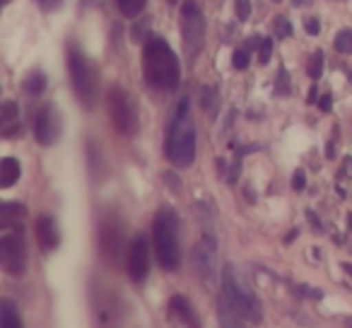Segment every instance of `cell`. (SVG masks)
I'll use <instances>...</instances> for the list:
<instances>
[{"label":"cell","mask_w":352,"mask_h":328,"mask_svg":"<svg viewBox=\"0 0 352 328\" xmlns=\"http://www.w3.org/2000/svg\"><path fill=\"white\" fill-rule=\"evenodd\" d=\"M142 78L157 92H174L182 80V63L162 36L150 34L142 49Z\"/></svg>","instance_id":"6da1fadb"},{"label":"cell","mask_w":352,"mask_h":328,"mask_svg":"<svg viewBox=\"0 0 352 328\" xmlns=\"http://www.w3.org/2000/svg\"><path fill=\"white\" fill-rule=\"evenodd\" d=\"M164 155L176 169H186L196 162V126L191 116V102L179 99L166 126Z\"/></svg>","instance_id":"7a4b0ae2"},{"label":"cell","mask_w":352,"mask_h":328,"mask_svg":"<svg viewBox=\"0 0 352 328\" xmlns=\"http://www.w3.org/2000/svg\"><path fill=\"white\" fill-rule=\"evenodd\" d=\"M157 261L164 270H179L182 265V241H179V215L174 208L164 206L157 210L152 222Z\"/></svg>","instance_id":"3957f363"},{"label":"cell","mask_w":352,"mask_h":328,"mask_svg":"<svg viewBox=\"0 0 352 328\" xmlns=\"http://www.w3.org/2000/svg\"><path fill=\"white\" fill-rule=\"evenodd\" d=\"M222 299L234 309V314L241 321H249V323L263 321L261 299L246 285V280L241 278V273L234 265H225V270H222Z\"/></svg>","instance_id":"277c9868"},{"label":"cell","mask_w":352,"mask_h":328,"mask_svg":"<svg viewBox=\"0 0 352 328\" xmlns=\"http://www.w3.org/2000/svg\"><path fill=\"white\" fill-rule=\"evenodd\" d=\"M68 75H70V87L82 109H92L97 102L99 92V75L97 65L78 49V46H68Z\"/></svg>","instance_id":"5b68a950"},{"label":"cell","mask_w":352,"mask_h":328,"mask_svg":"<svg viewBox=\"0 0 352 328\" xmlns=\"http://www.w3.org/2000/svg\"><path fill=\"white\" fill-rule=\"evenodd\" d=\"M182 44H184V54H186L188 63H196L198 54L203 51L206 44V20H203V12L198 8V3L186 0L182 6Z\"/></svg>","instance_id":"8992f818"},{"label":"cell","mask_w":352,"mask_h":328,"mask_svg":"<svg viewBox=\"0 0 352 328\" xmlns=\"http://www.w3.org/2000/svg\"><path fill=\"white\" fill-rule=\"evenodd\" d=\"M107 111L111 118L113 128L121 135H135L138 131V109L131 94L123 87H111L107 94Z\"/></svg>","instance_id":"52a82bcc"},{"label":"cell","mask_w":352,"mask_h":328,"mask_svg":"<svg viewBox=\"0 0 352 328\" xmlns=\"http://www.w3.org/2000/svg\"><path fill=\"white\" fill-rule=\"evenodd\" d=\"M123 299L113 289L97 285L92 287V318L97 328H118L123 321Z\"/></svg>","instance_id":"ba28073f"},{"label":"cell","mask_w":352,"mask_h":328,"mask_svg":"<svg viewBox=\"0 0 352 328\" xmlns=\"http://www.w3.org/2000/svg\"><path fill=\"white\" fill-rule=\"evenodd\" d=\"M27 268V244L22 227L0 232V270L8 275H22Z\"/></svg>","instance_id":"9c48e42d"},{"label":"cell","mask_w":352,"mask_h":328,"mask_svg":"<svg viewBox=\"0 0 352 328\" xmlns=\"http://www.w3.org/2000/svg\"><path fill=\"white\" fill-rule=\"evenodd\" d=\"M126 270H128V278L138 285L145 283L147 275H150V241H147L145 234L133 237V241L128 244Z\"/></svg>","instance_id":"30bf717a"},{"label":"cell","mask_w":352,"mask_h":328,"mask_svg":"<svg viewBox=\"0 0 352 328\" xmlns=\"http://www.w3.org/2000/svg\"><path fill=\"white\" fill-rule=\"evenodd\" d=\"M99 251L109 263L116 265L123 256V227L116 217H104L99 222Z\"/></svg>","instance_id":"8fae6325"},{"label":"cell","mask_w":352,"mask_h":328,"mask_svg":"<svg viewBox=\"0 0 352 328\" xmlns=\"http://www.w3.org/2000/svg\"><path fill=\"white\" fill-rule=\"evenodd\" d=\"M193 259V268H196L198 278L203 280L206 285L217 283V244L215 239H203L196 244L191 254Z\"/></svg>","instance_id":"7c38bea8"},{"label":"cell","mask_w":352,"mask_h":328,"mask_svg":"<svg viewBox=\"0 0 352 328\" xmlns=\"http://www.w3.org/2000/svg\"><path fill=\"white\" fill-rule=\"evenodd\" d=\"M34 138L39 145L51 147L60 138V116L54 104H44L34 116Z\"/></svg>","instance_id":"4fadbf2b"},{"label":"cell","mask_w":352,"mask_h":328,"mask_svg":"<svg viewBox=\"0 0 352 328\" xmlns=\"http://www.w3.org/2000/svg\"><path fill=\"white\" fill-rule=\"evenodd\" d=\"M166 311H169L171 321L179 323L182 328H203L196 309L191 307V302H188L184 294H174V297L169 299V307H166Z\"/></svg>","instance_id":"5bb4252c"},{"label":"cell","mask_w":352,"mask_h":328,"mask_svg":"<svg viewBox=\"0 0 352 328\" xmlns=\"http://www.w3.org/2000/svg\"><path fill=\"white\" fill-rule=\"evenodd\" d=\"M22 131L20 107L15 102H6L0 107V138H15Z\"/></svg>","instance_id":"9a60e30c"},{"label":"cell","mask_w":352,"mask_h":328,"mask_svg":"<svg viewBox=\"0 0 352 328\" xmlns=\"http://www.w3.org/2000/svg\"><path fill=\"white\" fill-rule=\"evenodd\" d=\"M36 241L44 251H54L60 244V234H58V225H56L54 217L41 215L36 220Z\"/></svg>","instance_id":"2e32d148"},{"label":"cell","mask_w":352,"mask_h":328,"mask_svg":"<svg viewBox=\"0 0 352 328\" xmlns=\"http://www.w3.org/2000/svg\"><path fill=\"white\" fill-rule=\"evenodd\" d=\"M27 210L22 203L15 201H0V232L15 230V227H22V220H25Z\"/></svg>","instance_id":"e0dca14e"},{"label":"cell","mask_w":352,"mask_h":328,"mask_svg":"<svg viewBox=\"0 0 352 328\" xmlns=\"http://www.w3.org/2000/svg\"><path fill=\"white\" fill-rule=\"evenodd\" d=\"M0 328H25L17 304L6 297L0 299Z\"/></svg>","instance_id":"ac0fdd59"},{"label":"cell","mask_w":352,"mask_h":328,"mask_svg":"<svg viewBox=\"0 0 352 328\" xmlns=\"http://www.w3.org/2000/svg\"><path fill=\"white\" fill-rule=\"evenodd\" d=\"M22 174L20 162L15 157H6V160H0V188H10L17 184Z\"/></svg>","instance_id":"d6986e66"},{"label":"cell","mask_w":352,"mask_h":328,"mask_svg":"<svg viewBox=\"0 0 352 328\" xmlns=\"http://www.w3.org/2000/svg\"><path fill=\"white\" fill-rule=\"evenodd\" d=\"M217 316H220V326L222 328H244L241 318L236 316L234 309H232L222 297H220V302H217Z\"/></svg>","instance_id":"ffe728a7"},{"label":"cell","mask_w":352,"mask_h":328,"mask_svg":"<svg viewBox=\"0 0 352 328\" xmlns=\"http://www.w3.org/2000/svg\"><path fill=\"white\" fill-rule=\"evenodd\" d=\"M22 89H25L30 97H36V94H41L46 89V75L41 73V70H34V73H30L25 78V83H22Z\"/></svg>","instance_id":"44dd1931"},{"label":"cell","mask_w":352,"mask_h":328,"mask_svg":"<svg viewBox=\"0 0 352 328\" xmlns=\"http://www.w3.org/2000/svg\"><path fill=\"white\" fill-rule=\"evenodd\" d=\"M116 6H118V10H121V15L135 20V17H140V12L145 10L147 0H116Z\"/></svg>","instance_id":"7402d4cb"},{"label":"cell","mask_w":352,"mask_h":328,"mask_svg":"<svg viewBox=\"0 0 352 328\" xmlns=\"http://www.w3.org/2000/svg\"><path fill=\"white\" fill-rule=\"evenodd\" d=\"M338 54H352V30H342L333 41Z\"/></svg>","instance_id":"603a6c76"},{"label":"cell","mask_w":352,"mask_h":328,"mask_svg":"<svg viewBox=\"0 0 352 328\" xmlns=\"http://www.w3.org/2000/svg\"><path fill=\"white\" fill-rule=\"evenodd\" d=\"M309 78L318 80L323 75V54L321 51H314V56L309 58V68H307Z\"/></svg>","instance_id":"cb8c5ba5"},{"label":"cell","mask_w":352,"mask_h":328,"mask_svg":"<svg viewBox=\"0 0 352 328\" xmlns=\"http://www.w3.org/2000/svg\"><path fill=\"white\" fill-rule=\"evenodd\" d=\"M249 61H251L249 51H246V49H239V51L234 54V58H232V65H234L236 70H244V68H249Z\"/></svg>","instance_id":"d4e9b609"},{"label":"cell","mask_w":352,"mask_h":328,"mask_svg":"<svg viewBox=\"0 0 352 328\" xmlns=\"http://www.w3.org/2000/svg\"><path fill=\"white\" fill-rule=\"evenodd\" d=\"M275 34H278L280 39H287V36L292 34V25H289L285 17H278V20H275Z\"/></svg>","instance_id":"484cf974"},{"label":"cell","mask_w":352,"mask_h":328,"mask_svg":"<svg viewBox=\"0 0 352 328\" xmlns=\"http://www.w3.org/2000/svg\"><path fill=\"white\" fill-rule=\"evenodd\" d=\"M234 12H236V17H239L241 22L249 20V15H251V3H249V0H236V3H234Z\"/></svg>","instance_id":"4316f807"},{"label":"cell","mask_w":352,"mask_h":328,"mask_svg":"<svg viewBox=\"0 0 352 328\" xmlns=\"http://www.w3.org/2000/svg\"><path fill=\"white\" fill-rule=\"evenodd\" d=\"M275 92L278 94H289V78H287V70H280L278 75V83H275Z\"/></svg>","instance_id":"83f0119b"},{"label":"cell","mask_w":352,"mask_h":328,"mask_svg":"<svg viewBox=\"0 0 352 328\" xmlns=\"http://www.w3.org/2000/svg\"><path fill=\"white\" fill-rule=\"evenodd\" d=\"M258 61L261 63H268L270 61V54H273V41L270 39H261V49H258Z\"/></svg>","instance_id":"f1b7e54d"},{"label":"cell","mask_w":352,"mask_h":328,"mask_svg":"<svg viewBox=\"0 0 352 328\" xmlns=\"http://www.w3.org/2000/svg\"><path fill=\"white\" fill-rule=\"evenodd\" d=\"M304 186H307V177H304L302 169H297V172H294V177H292V188H294V191H304Z\"/></svg>","instance_id":"f546056e"},{"label":"cell","mask_w":352,"mask_h":328,"mask_svg":"<svg viewBox=\"0 0 352 328\" xmlns=\"http://www.w3.org/2000/svg\"><path fill=\"white\" fill-rule=\"evenodd\" d=\"M297 292H299V294H304V297H311V299H321V297H323V292H321V289L307 287V285H299V287H297Z\"/></svg>","instance_id":"4dcf8cb0"},{"label":"cell","mask_w":352,"mask_h":328,"mask_svg":"<svg viewBox=\"0 0 352 328\" xmlns=\"http://www.w3.org/2000/svg\"><path fill=\"white\" fill-rule=\"evenodd\" d=\"M304 30H307V34L316 36L318 30H321V25H318V20H314V17H309L307 22H304Z\"/></svg>","instance_id":"1f68e13d"},{"label":"cell","mask_w":352,"mask_h":328,"mask_svg":"<svg viewBox=\"0 0 352 328\" xmlns=\"http://www.w3.org/2000/svg\"><path fill=\"white\" fill-rule=\"evenodd\" d=\"M60 3H63V0H39V6L44 12H51V10H56V8H60Z\"/></svg>","instance_id":"d6a6232c"},{"label":"cell","mask_w":352,"mask_h":328,"mask_svg":"<svg viewBox=\"0 0 352 328\" xmlns=\"http://www.w3.org/2000/svg\"><path fill=\"white\" fill-rule=\"evenodd\" d=\"M318 107H321L323 111H331V94H323V97L318 99Z\"/></svg>","instance_id":"836d02e7"},{"label":"cell","mask_w":352,"mask_h":328,"mask_svg":"<svg viewBox=\"0 0 352 328\" xmlns=\"http://www.w3.org/2000/svg\"><path fill=\"white\" fill-rule=\"evenodd\" d=\"M307 217H309V220H311L314 230H318V232H321V230H323V227H321V222H318V217H316V215H314V212H307Z\"/></svg>","instance_id":"e575fe53"},{"label":"cell","mask_w":352,"mask_h":328,"mask_svg":"<svg viewBox=\"0 0 352 328\" xmlns=\"http://www.w3.org/2000/svg\"><path fill=\"white\" fill-rule=\"evenodd\" d=\"M316 97H318V89H316V85H314V87L309 89V97H307V102H309V104H314V102H316Z\"/></svg>","instance_id":"d590c367"},{"label":"cell","mask_w":352,"mask_h":328,"mask_svg":"<svg viewBox=\"0 0 352 328\" xmlns=\"http://www.w3.org/2000/svg\"><path fill=\"white\" fill-rule=\"evenodd\" d=\"M342 270H345L347 275H352V265L350 263H342Z\"/></svg>","instance_id":"8d00e7d4"},{"label":"cell","mask_w":352,"mask_h":328,"mask_svg":"<svg viewBox=\"0 0 352 328\" xmlns=\"http://www.w3.org/2000/svg\"><path fill=\"white\" fill-rule=\"evenodd\" d=\"M6 6H8V0H0V10H3Z\"/></svg>","instance_id":"74e56055"},{"label":"cell","mask_w":352,"mask_h":328,"mask_svg":"<svg viewBox=\"0 0 352 328\" xmlns=\"http://www.w3.org/2000/svg\"><path fill=\"white\" fill-rule=\"evenodd\" d=\"M292 3H294V6H302V3H304V0H292Z\"/></svg>","instance_id":"f35d334b"},{"label":"cell","mask_w":352,"mask_h":328,"mask_svg":"<svg viewBox=\"0 0 352 328\" xmlns=\"http://www.w3.org/2000/svg\"><path fill=\"white\" fill-rule=\"evenodd\" d=\"M169 3H171V6H174V3H179V0H169Z\"/></svg>","instance_id":"ab89813d"},{"label":"cell","mask_w":352,"mask_h":328,"mask_svg":"<svg viewBox=\"0 0 352 328\" xmlns=\"http://www.w3.org/2000/svg\"><path fill=\"white\" fill-rule=\"evenodd\" d=\"M350 83H352V75H350Z\"/></svg>","instance_id":"60d3db41"},{"label":"cell","mask_w":352,"mask_h":328,"mask_svg":"<svg viewBox=\"0 0 352 328\" xmlns=\"http://www.w3.org/2000/svg\"><path fill=\"white\" fill-rule=\"evenodd\" d=\"M350 328H352V323H350Z\"/></svg>","instance_id":"b9f144b4"},{"label":"cell","mask_w":352,"mask_h":328,"mask_svg":"<svg viewBox=\"0 0 352 328\" xmlns=\"http://www.w3.org/2000/svg\"><path fill=\"white\" fill-rule=\"evenodd\" d=\"M278 3H280V0H278Z\"/></svg>","instance_id":"7bdbcfd3"}]
</instances>
